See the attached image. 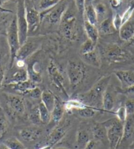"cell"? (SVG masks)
Wrapping results in <instances>:
<instances>
[{"mask_svg":"<svg viewBox=\"0 0 134 149\" xmlns=\"http://www.w3.org/2000/svg\"><path fill=\"white\" fill-rule=\"evenodd\" d=\"M17 23L19 31V36L20 46L27 41L28 26L26 18V7L24 0H19L17 10Z\"/></svg>","mask_w":134,"mask_h":149,"instance_id":"6","label":"cell"},{"mask_svg":"<svg viewBox=\"0 0 134 149\" xmlns=\"http://www.w3.org/2000/svg\"><path fill=\"white\" fill-rule=\"evenodd\" d=\"M42 134V131L38 127H26L19 132L20 137L27 142L37 140Z\"/></svg>","mask_w":134,"mask_h":149,"instance_id":"14","label":"cell"},{"mask_svg":"<svg viewBox=\"0 0 134 149\" xmlns=\"http://www.w3.org/2000/svg\"><path fill=\"white\" fill-rule=\"evenodd\" d=\"M61 30L64 37L71 41H74L78 37L76 17L70 9L67 8L61 20Z\"/></svg>","mask_w":134,"mask_h":149,"instance_id":"4","label":"cell"},{"mask_svg":"<svg viewBox=\"0 0 134 149\" xmlns=\"http://www.w3.org/2000/svg\"><path fill=\"white\" fill-rule=\"evenodd\" d=\"M42 91L40 90L39 87H36L34 88L31 89V90L28 92L27 94L30 97L34 99H41V96H42Z\"/></svg>","mask_w":134,"mask_h":149,"instance_id":"39","label":"cell"},{"mask_svg":"<svg viewBox=\"0 0 134 149\" xmlns=\"http://www.w3.org/2000/svg\"><path fill=\"white\" fill-rule=\"evenodd\" d=\"M106 58L110 63H118L127 60L129 58V55L127 51L114 45L110 47L107 50Z\"/></svg>","mask_w":134,"mask_h":149,"instance_id":"9","label":"cell"},{"mask_svg":"<svg viewBox=\"0 0 134 149\" xmlns=\"http://www.w3.org/2000/svg\"><path fill=\"white\" fill-rule=\"evenodd\" d=\"M114 101L113 99L112 94L109 91H107L105 92L103 97L102 101V107L105 111L110 112L114 108Z\"/></svg>","mask_w":134,"mask_h":149,"instance_id":"26","label":"cell"},{"mask_svg":"<svg viewBox=\"0 0 134 149\" xmlns=\"http://www.w3.org/2000/svg\"><path fill=\"white\" fill-rule=\"evenodd\" d=\"M94 1V0H85V6L86 7L92 5V3Z\"/></svg>","mask_w":134,"mask_h":149,"instance_id":"48","label":"cell"},{"mask_svg":"<svg viewBox=\"0 0 134 149\" xmlns=\"http://www.w3.org/2000/svg\"><path fill=\"white\" fill-rule=\"evenodd\" d=\"M124 93L128 95H134V85L132 86L128 87V88L124 89Z\"/></svg>","mask_w":134,"mask_h":149,"instance_id":"47","label":"cell"},{"mask_svg":"<svg viewBox=\"0 0 134 149\" xmlns=\"http://www.w3.org/2000/svg\"><path fill=\"white\" fill-rule=\"evenodd\" d=\"M7 104L9 109L15 114H22L25 110L24 100L16 95L8 94L6 95Z\"/></svg>","mask_w":134,"mask_h":149,"instance_id":"8","label":"cell"},{"mask_svg":"<svg viewBox=\"0 0 134 149\" xmlns=\"http://www.w3.org/2000/svg\"><path fill=\"white\" fill-rule=\"evenodd\" d=\"M55 149H67V148H57Z\"/></svg>","mask_w":134,"mask_h":149,"instance_id":"53","label":"cell"},{"mask_svg":"<svg viewBox=\"0 0 134 149\" xmlns=\"http://www.w3.org/2000/svg\"><path fill=\"white\" fill-rule=\"evenodd\" d=\"M92 134L95 141H102L107 138L106 129L103 123H96L92 127Z\"/></svg>","mask_w":134,"mask_h":149,"instance_id":"24","label":"cell"},{"mask_svg":"<svg viewBox=\"0 0 134 149\" xmlns=\"http://www.w3.org/2000/svg\"><path fill=\"white\" fill-rule=\"evenodd\" d=\"M97 110H98L95 109L94 107H91L89 106H86L84 108H83V109L75 110V111L77 112V114H78L79 116H80L81 117L88 118L94 117L95 114V113H96Z\"/></svg>","mask_w":134,"mask_h":149,"instance_id":"31","label":"cell"},{"mask_svg":"<svg viewBox=\"0 0 134 149\" xmlns=\"http://www.w3.org/2000/svg\"><path fill=\"white\" fill-rule=\"evenodd\" d=\"M134 11V1L131 2V3L129 6L128 8L126 9V11L124 13L122 16V24H124L126 22L129 21L130 20L131 16H132L133 13Z\"/></svg>","mask_w":134,"mask_h":149,"instance_id":"37","label":"cell"},{"mask_svg":"<svg viewBox=\"0 0 134 149\" xmlns=\"http://www.w3.org/2000/svg\"><path fill=\"white\" fill-rule=\"evenodd\" d=\"M115 75L120 81L122 88L124 89L134 85V73L130 70L116 71Z\"/></svg>","mask_w":134,"mask_h":149,"instance_id":"13","label":"cell"},{"mask_svg":"<svg viewBox=\"0 0 134 149\" xmlns=\"http://www.w3.org/2000/svg\"><path fill=\"white\" fill-rule=\"evenodd\" d=\"M0 149H9V148L3 143L0 145Z\"/></svg>","mask_w":134,"mask_h":149,"instance_id":"51","label":"cell"},{"mask_svg":"<svg viewBox=\"0 0 134 149\" xmlns=\"http://www.w3.org/2000/svg\"><path fill=\"white\" fill-rule=\"evenodd\" d=\"M76 6L79 13L82 15V16H84L85 13V9H86L85 0H76Z\"/></svg>","mask_w":134,"mask_h":149,"instance_id":"42","label":"cell"},{"mask_svg":"<svg viewBox=\"0 0 134 149\" xmlns=\"http://www.w3.org/2000/svg\"><path fill=\"white\" fill-rule=\"evenodd\" d=\"M113 26L115 28L116 30H119L120 27L122 26V17L120 16L119 14L117 13L112 19Z\"/></svg>","mask_w":134,"mask_h":149,"instance_id":"41","label":"cell"},{"mask_svg":"<svg viewBox=\"0 0 134 149\" xmlns=\"http://www.w3.org/2000/svg\"><path fill=\"white\" fill-rule=\"evenodd\" d=\"M68 7L67 4L64 1H62L55 7L50 9V12L48 13L47 19V21L50 22L51 24H55V23L60 21L63 17V15Z\"/></svg>","mask_w":134,"mask_h":149,"instance_id":"12","label":"cell"},{"mask_svg":"<svg viewBox=\"0 0 134 149\" xmlns=\"http://www.w3.org/2000/svg\"><path fill=\"white\" fill-rule=\"evenodd\" d=\"M9 0H0V9L2 10L3 9H2V6L5 3H6L7 1H8Z\"/></svg>","mask_w":134,"mask_h":149,"instance_id":"49","label":"cell"},{"mask_svg":"<svg viewBox=\"0 0 134 149\" xmlns=\"http://www.w3.org/2000/svg\"><path fill=\"white\" fill-rule=\"evenodd\" d=\"M82 56L84 63L94 67L99 68L101 65L99 54L95 49L90 53L82 55Z\"/></svg>","mask_w":134,"mask_h":149,"instance_id":"18","label":"cell"},{"mask_svg":"<svg viewBox=\"0 0 134 149\" xmlns=\"http://www.w3.org/2000/svg\"><path fill=\"white\" fill-rule=\"evenodd\" d=\"M38 109H39L40 119L42 124H47L48 123H50L51 120V112L46 108V107L42 102L38 104Z\"/></svg>","mask_w":134,"mask_h":149,"instance_id":"28","label":"cell"},{"mask_svg":"<svg viewBox=\"0 0 134 149\" xmlns=\"http://www.w3.org/2000/svg\"><path fill=\"white\" fill-rule=\"evenodd\" d=\"M110 149H112V148H110Z\"/></svg>","mask_w":134,"mask_h":149,"instance_id":"54","label":"cell"},{"mask_svg":"<svg viewBox=\"0 0 134 149\" xmlns=\"http://www.w3.org/2000/svg\"><path fill=\"white\" fill-rule=\"evenodd\" d=\"M34 65L35 63H34L32 65L28 66L27 68V71L28 74V78H29L30 80L37 84L42 81V78L41 74L35 69Z\"/></svg>","mask_w":134,"mask_h":149,"instance_id":"27","label":"cell"},{"mask_svg":"<svg viewBox=\"0 0 134 149\" xmlns=\"http://www.w3.org/2000/svg\"><path fill=\"white\" fill-rule=\"evenodd\" d=\"M52 148H53L52 146L45 145V146H42V147H41V148H38V149H52Z\"/></svg>","mask_w":134,"mask_h":149,"instance_id":"50","label":"cell"},{"mask_svg":"<svg viewBox=\"0 0 134 149\" xmlns=\"http://www.w3.org/2000/svg\"><path fill=\"white\" fill-rule=\"evenodd\" d=\"M84 14L86 15V20L87 22L92 25H97L98 22V15L93 5L86 7Z\"/></svg>","mask_w":134,"mask_h":149,"instance_id":"25","label":"cell"},{"mask_svg":"<svg viewBox=\"0 0 134 149\" xmlns=\"http://www.w3.org/2000/svg\"><path fill=\"white\" fill-rule=\"evenodd\" d=\"M38 47H39V44L37 42L34 41L30 42L27 40L24 44L20 46L17 54L15 61H24V60L30 56L33 53H34Z\"/></svg>","mask_w":134,"mask_h":149,"instance_id":"11","label":"cell"},{"mask_svg":"<svg viewBox=\"0 0 134 149\" xmlns=\"http://www.w3.org/2000/svg\"><path fill=\"white\" fill-rule=\"evenodd\" d=\"M95 11L97 12L98 16L100 15H103L106 12V7L103 3H99L97 5L96 7H94Z\"/></svg>","mask_w":134,"mask_h":149,"instance_id":"43","label":"cell"},{"mask_svg":"<svg viewBox=\"0 0 134 149\" xmlns=\"http://www.w3.org/2000/svg\"><path fill=\"white\" fill-rule=\"evenodd\" d=\"M84 149H98L97 141L95 140H90L85 146Z\"/></svg>","mask_w":134,"mask_h":149,"instance_id":"44","label":"cell"},{"mask_svg":"<svg viewBox=\"0 0 134 149\" xmlns=\"http://www.w3.org/2000/svg\"><path fill=\"white\" fill-rule=\"evenodd\" d=\"M56 97L55 96L52 91L50 90H44L42 91V96H41V102L45 105L46 108L52 111L55 103Z\"/></svg>","mask_w":134,"mask_h":149,"instance_id":"20","label":"cell"},{"mask_svg":"<svg viewBox=\"0 0 134 149\" xmlns=\"http://www.w3.org/2000/svg\"><path fill=\"white\" fill-rule=\"evenodd\" d=\"M95 46L96 44L92 42L89 39H87L86 42L83 43V44L81 45L80 47V53L81 55H84V54L88 53L91 52L95 49Z\"/></svg>","mask_w":134,"mask_h":149,"instance_id":"36","label":"cell"},{"mask_svg":"<svg viewBox=\"0 0 134 149\" xmlns=\"http://www.w3.org/2000/svg\"><path fill=\"white\" fill-rule=\"evenodd\" d=\"M6 86L10 87L13 90L19 92L20 93L25 95H27L31 89L37 87L36 84H35L34 82L32 81L30 79L17 84H6Z\"/></svg>","mask_w":134,"mask_h":149,"instance_id":"15","label":"cell"},{"mask_svg":"<svg viewBox=\"0 0 134 149\" xmlns=\"http://www.w3.org/2000/svg\"><path fill=\"white\" fill-rule=\"evenodd\" d=\"M7 38L10 51V68H12L17 54L20 47L17 18L15 17L7 30Z\"/></svg>","mask_w":134,"mask_h":149,"instance_id":"3","label":"cell"},{"mask_svg":"<svg viewBox=\"0 0 134 149\" xmlns=\"http://www.w3.org/2000/svg\"><path fill=\"white\" fill-rule=\"evenodd\" d=\"M110 79V76L103 77L89 91L80 94L78 99L87 106L94 107L100 110L98 108L102 107L103 97L109 86Z\"/></svg>","mask_w":134,"mask_h":149,"instance_id":"1","label":"cell"},{"mask_svg":"<svg viewBox=\"0 0 134 149\" xmlns=\"http://www.w3.org/2000/svg\"><path fill=\"white\" fill-rule=\"evenodd\" d=\"M99 33L103 35H110L114 34L117 31L113 26L112 19L110 18H107V19L103 20L99 25Z\"/></svg>","mask_w":134,"mask_h":149,"instance_id":"23","label":"cell"},{"mask_svg":"<svg viewBox=\"0 0 134 149\" xmlns=\"http://www.w3.org/2000/svg\"><path fill=\"white\" fill-rule=\"evenodd\" d=\"M65 134L66 130L63 127H56L48 135L47 141H46V145H50L53 147L64 137Z\"/></svg>","mask_w":134,"mask_h":149,"instance_id":"17","label":"cell"},{"mask_svg":"<svg viewBox=\"0 0 134 149\" xmlns=\"http://www.w3.org/2000/svg\"><path fill=\"white\" fill-rule=\"evenodd\" d=\"M123 0H110V4L113 9H117L122 3Z\"/></svg>","mask_w":134,"mask_h":149,"instance_id":"46","label":"cell"},{"mask_svg":"<svg viewBox=\"0 0 134 149\" xmlns=\"http://www.w3.org/2000/svg\"><path fill=\"white\" fill-rule=\"evenodd\" d=\"M124 107L128 116L134 115V100L128 99L126 101Z\"/></svg>","mask_w":134,"mask_h":149,"instance_id":"40","label":"cell"},{"mask_svg":"<svg viewBox=\"0 0 134 149\" xmlns=\"http://www.w3.org/2000/svg\"><path fill=\"white\" fill-rule=\"evenodd\" d=\"M106 129L107 137L110 148L117 149L122 141L124 123L116 117L102 122Z\"/></svg>","mask_w":134,"mask_h":149,"instance_id":"2","label":"cell"},{"mask_svg":"<svg viewBox=\"0 0 134 149\" xmlns=\"http://www.w3.org/2000/svg\"><path fill=\"white\" fill-rule=\"evenodd\" d=\"M47 72L49 78L52 84L59 91H60L64 95L68 97V93L64 86V78L61 72L59 70L56 64L53 60H50L47 66Z\"/></svg>","mask_w":134,"mask_h":149,"instance_id":"7","label":"cell"},{"mask_svg":"<svg viewBox=\"0 0 134 149\" xmlns=\"http://www.w3.org/2000/svg\"><path fill=\"white\" fill-rule=\"evenodd\" d=\"M26 7V18H27L28 32L36 31L41 22V16L39 12L32 7L27 6L25 3Z\"/></svg>","mask_w":134,"mask_h":149,"instance_id":"10","label":"cell"},{"mask_svg":"<svg viewBox=\"0 0 134 149\" xmlns=\"http://www.w3.org/2000/svg\"><path fill=\"white\" fill-rule=\"evenodd\" d=\"M62 0H40L39 8L42 11H47L58 5Z\"/></svg>","mask_w":134,"mask_h":149,"instance_id":"33","label":"cell"},{"mask_svg":"<svg viewBox=\"0 0 134 149\" xmlns=\"http://www.w3.org/2000/svg\"><path fill=\"white\" fill-rule=\"evenodd\" d=\"M130 149H134V141H133L132 143H131V144L130 145Z\"/></svg>","mask_w":134,"mask_h":149,"instance_id":"52","label":"cell"},{"mask_svg":"<svg viewBox=\"0 0 134 149\" xmlns=\"http://www.w3.org/2000/svg\"><path fill=\"white\" fill-rule=\"evenodd\" d=\"M115 114L118 119L119 120L120 122H122V123L124 124V122H126V120L127 119V117H128L127 112H126L125 107L122 106L118 108V109L115 112Z\"/></svg>","mask_w":134,"mask_h":149,"instance_id":"38","label":"cell"},{"mask_svg":"<svg viewBox=\"0 0 134 149\" xmlns=\"http://www.w3.org/2000/svg\"><path fill=\"white\" fill-rule=\"evenodd\" d=\"M87 106L85 104H84L82 101H80L78 99H73L69 100V101H66L65 104H64V108L66 111H73V110H75L77 109H83L85 107Z\"/></svg>","mask_w":134,"mask_h":149,"instance_id":"29","label":"cell"},{"mask_svg":"<svg viewBox=\"0 0 134 149\" xmlns=\"http://www.w3.org/2000/svg\"><path fill=\"white\" fill-rule=\"evenodd\" d=\"M8 120L2 110L0 109V139H1L6 134L7 129H8Z\"/></svg>","mask_w":134,"mask_h":149,"instance_id":"34","label":"cell"},{"mask_svg":"<svg viewBox=\"0 0 134 149\" xmlns=\"http://www.w3.org/2000/svg\"><path fill=\"white\" fill-rule=\"evenodd\" d=\"M29 79L27 68H21L12 74L11 78L7 81V84H17L19 82L25 81Z\"/></svg>","mask_w":134,"mask_h":149,"instance_id":"21","label":"cell"},{"mask_svg":"<svg viewBox=\"0 0 134 149\" xmlns=\"http://www.w3.org/2000/svg\"><path fill=\"white\" fill-rule=\"evenodd\" d=\"M0 109H1V108H0Z\"/></svg>","mask_w":134,"mask_h":149,"instance_id":"55","label":"cell"},{"mask_svg":"<svg viewBox=\"0 0 134 149\" xmlns=\"http://www.w3.org/2000/svg\"><path fill=\"white\" fill-rule=\"evenodd\" d=\"M91 140L89 135L86 130H80L77 132L76 142L79 147H85L86 144Z\"/></svg>","mask_w":134,"mask_h":149,"instance_id":"30","label":"cell"},{"mask_svg":"<svg viewBox=\"0 0 134 149\" xmlns=\"http://www.w3.org/2000/svg\"><path fill=\"white\" fill-rule=\"evenodd\" d=\"M29 119L30 120V122L34 125H38L42 124L40 119L38 106L34 107H32V109H31L29 112Z\"/></svg>","mask_w":134,"mask_h":149,"instance_id":"35","label":"cell"},{"mask_svg":"<svg viewBox=\"0 0 134 149\" xmlns=\"http://www.w3.org/2000/svg\"><path fill=\"white\" fill-rule=\"evenodd\" d=\"M64 106L62 104L59 99L56 97L55 105L52 111L51 112V120L55 124H57L62 120L64 114Z\"/></svg>","mask_w":134,"mask_h":149,"instance_id":"19","label":"cell"},{"mask_svg":"<svg viewBox=\"0 0 134 149\" xmlns=\"http://www.w3.org/2000/svg\"><path fill=\"white\" fill-rule=\"evenodd\" d=\"M3 144L9 149H27L24 145L16 138L7 139L4 141Z\"/></svg>","mask_w":134,"mask_h":149,"instance_id":"32","label":"cell"},{"mask_svg":"<svg viewBox=\"0 0 134 149\" xmlns=\"http://www.w3.org/2000/svg\"><path fill=\"white\" fill-rule=\"evenodd\" d=\"M5 79V72L3 70V66H2L1 64L0 63V89L3 87V81Z\"/></svg>","mask_w":134,"mask_h":149,"instance_id":"45","label":"cell"},{"mask_svg":"<svg viewBox=\"0 0 134 149\" xmlns=\"http://www.w3.org/2000/svg\"><path fill=\"white\" fill-rule=\"evenodd\" d=\"M120 38L128 42L134 38V20H129L122 25L119 30Z\"/></svg>","mask_w":134,"mask_h":149,"instance_id":"16","label":"cell"},{"mask_svg":"<svg viewBox=\"0 0 134 149\" xmlns=\"http://www.w3.org/2000/svg\"><path fill=\"white\" fill-rule=\"evenodd\" d=\"M84 28L86 30L87 38L93 42L97 44V42L99 39V30L96 27V26L92 25L88 22L87 20H84Z\"/></svg>","mask_w":134,"mask_h":149,"instance_id":"22","label":"cell"},{"mask_svg":"<svg viewBox=\"0 0 134 149\" xmlns=\"http://www.w3.org/2000/svg\"><path fill=\"white\" fill-rule=\"evenodd\" d=\"M66 72L71 87L76 88L84 80L86 70L81 63L75 61H69L67 64Z\"/></svg>","mask_w":134,"mask_h":149,"instance_id":"5","label":"cell"}]
</instances>
